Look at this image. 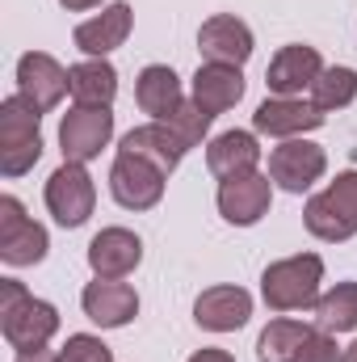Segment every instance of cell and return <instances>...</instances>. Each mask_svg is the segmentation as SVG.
<instances>
[{
  "label": "cell",
  "mask_w": 357,
  "mask_h": 362,
  "mask_svg": "<svg viewBox=\"0 0 357 362\" xmlns=\"http://www.w3.org/2000/svg\"><path fill=\"white\" fill-rule=\"evenodd\" d=\"M0 333L17 354L47 350L59 333V308L30 295L17 278H0Z\"/></svg>",
  "instance_id": "obj_1"
},
{
  "label": "cell",
  "mask_w": 357,
  "mask_h": 362,
  "mask_svg": "<svg viewBox=\"0 0 357 362\" xmlns=\"http://www.w3.org/2000/svg\"><path fill=\"white\" fill-rule=\"evenodd\" d=\"M303 228L324 245H345L357 236V169H345L303 206Z\"/></svg>",
  "instance_id": "obj_2"
},
{
  "label": "cell",
  "mask_w": 357,
  "mask_h": 362,
  "mask_svg": "<svg viewBox=\"0 0 357 362\" xmlns=\"http://www.w3.org/2000/svg\"><path fill=\"white\" fill-rule=\"evenodd\" d=\"M320 282H324V257L320 253H294L265 266L261 274V299L269 312H307L320 303Z\"/></svg>",
  "instance_id": "obj_3"
},
{
  "label": "cell",
  "mask_w": 357,
  "mask_h": 362,
  "mask_svg": "<svg viewBox=\"0 0 357 362\" xmlns=\"http://www.w3.org/2000/svg\"><path fill=\"white\" fill-rule=\"evenodd\" d=\"M42 114L17 93L0 101V173L25 177L42 160Z\"/></svg>",
  "instance_id": "obj_4"
},
{
  "label": "cell",
  "mask_w": 357,
  "mask_h": 362,
  "mask_svg": "<svg viewBox=\"0 0 357 362\" xmlns=\"http://www.w3.org/2000/svg\"><path fill=\"white\" fill-rule=\"evenodd\" d=\"M42 198H47V211H51V219L59 223V228H85L92 215V206H97V185H92L89 169L85 165H72V160H63L51 177H47V189H42Z\"/></svg>",
  "instance_id": "obj_5"
},
{
  "label": "cell",
  "mask_w": 357,
  "mask_h": 362,
  "mask_svg": "<svg viewBox=\"0 0 357 362\" xmlns=\"http://www.w3.org/2000/svg\"><path fill=\"white\" fill-rule=\"evenodd\" d=\"M47 253H51L47 228L34 223L13 194H4L0 198V262L13 270H25V266H38Z\"/></svg>",
  "instance_id": "obj_6"
},
{
  "label": "cell",
  "mask_w": 357,
  "mask_h": 362,
  "mask_svg": "<svg viewBox=\"0 0 357 362\" xmlns=\"http://www.w3.org/2000/svg\"><path fill=\"white\" fill-rule=\"evenodd\" d=\"M114 139V110L109 105H72L59 122V152L72 165H89Z\"/></svg>",
  "instance_id": "obj_7"
},
{
  "label": "cell",
  "mask_w": 357,
  "mask_h": 362,
  "mask_svg": "<svg viewBox=\"0 0 357 362\" xmlns=\"http://www.w3.org/2000/svg\"><path fill=\"white\" fill-rule=\"evenodd\" d=\"M328 173V152L311 139H282L269 152V181L286 194H307L315 181Z\"/></svg>",
  "instance_id": "obj_8"
},
{
  "label": "cell",
  "mask_w": 357,
  "mask_h": 362,
  "mask_svg": "<svg viewBox=\"0 0 357 362\" xmlns=\"http://www.w3.org/2000/svg\"><path fill=\"white\" fill-rule=\"evenodd\" d=\"M164 181H169V173H160L156 165L126 156V152H118L109 165V194L126 211H152L164 198Z\"/></svg>",
  "instance_id": "obj_9"
},
{
  "label": "cell",
  "mask_w": 357,
  "mask_h": 362,
  "mask_svg": "<svg viewBox=\"0 0 357 362\" xmlns=\"http://www.w3.org/2000/svg\"><path fill=\"white\" fill-rule=\"evenodd\" d=\"M324 110L307 97H265L253 114V131L269 139H303L324 127Z\"/></svg>",
  "instance_id": "obj_10"
},
{
  "label": "cell",
  "mask_w": 357,
  "mask_h": 362,
  "mask_svg": "<svg viewBox=\"0 0 357 362\" xmlns=\"http://www.w3.org/2000/svg\"><path fill=\"white\" fill-rule=\"evenodd\" d=\"M198 51L206 64H227V68H244L257 51V38L248 30V21H240L236 13H214L202 21L198 30Z\"/></svg>",
  "instance_id": "obj_11"
},
{
  "label": "cell",
  "mask_w": 357,
  "mask_h": 362,
  "mask_svg": "<svg viewBox=\"0 0 357 362\" xmlns=\"http://www.w3.org/2000/svg\"><path fill=\"white\" fill-rule=\"evenodd\" d=\"M214 202H219V215L231 228H257L269 215V206H273V181L261 169L257 173H244V177L219 181Z\"/></svg>",
  "instance_id": "obj_12"
},
{
  "label": "cell",
  "mask_w": 357,
  "mask_h": 362,
  "mask_svg": "<svg viewBox=\"0 0 357 362\" xmlns=\"http://www.w3.org/2000/svg\"><path fill=\"white\" fill-rule=\"evenodd\" d=\"M63 93H68V68H63L55 55H47V51H25V55L17 59V97L30 101L38 114L55 110V105L63 101Z\"/></svg>",
  "instance_id": "obj_13"
},
{
  "label": "cell",
  "mask_w": 357,
  "mask_h": 362,
  "mask_svg": "<svg viewBox=\"0 0 357 362\" xmlns=\"http://www.w3.org/2000/svg\"><path fill=\"white\" fill-rule=\"evenodd\" d=\"M253 320V295L236 282H219V286H206L198 299H193V325L206 329V333H236Z\"/></svg>",
  "instance_id": "obj_14"
},
{
  "label": "cell",
  "mask_w": 357,
  "mask_h": 362,
  "mask_svg": "<svg viewBox=\"0 0 357 362\" xmlns=\"http://www.w3.org/2000/svg\"><path fill=\"white\" fill-rule=\"evenodd\" d=\"M80 308L97 329H126L139 316V291L122 278H92L80 291Z\"/></svg>",
  "instance_id": "obj_15"
},
{
  "label": "cell",
  "mask_w": 357,
  "mask_h": 362,
  "mask_svg": "<svg viewBox=\"0 0 357 362\" xmlns=\"http://www.w3.org/2000/svg\"><path fill=\"white\" fill-rule=\"evenodd\" d=\"M320 72H324L320 51L307 47V42H290V47H282V51L269 59L265 85H269L273 97H303V93L320 81Z\"/></svg>",
  "instance_id": "obj_16"
},
{
  "label": "cell",
  "mask_w": 357,
  "mask_h": 362,
  "mask_svg": "<svg viewBox=\"0 0 357 362\" xmlns=\"http://www.w3.org/2000/svg\"><path fill=\"white\" fill-rule=\"evenodd\" d=\"M131 25H135V8H131L126 0H118V4H105L97 17L80 21V25L72 30V42H76L89 59H105L109 51L126 47Z\"/></svg>",
  "instance_id": "obj_17"
},
{
  "label": "cell",
  "mask_w": 357,
  "mask_h": 362,
  "mask_svg": "<svg viewBox=\"0 0 357 362\" xmlns=\"http://www.w3.org/2000/svg\"><path fill=\"white\" fill-rule=\"evenodd\" d=\"M89 270L92 278H126L143 262V240L131 228H101L89 240Z\"/></svg>",
  "instance_id": "obj_18"
},
{
  "label": "cell",
  "mask_w": 357,
  "mask_h": 362,
  "mask_svg": "<svg viewBox=\"0 0 357 362\" xmlns=\"http://www.w3.org/2000/svg\"><path fill=\"white\" fill-rule=\"evenodd\" d=\"M118 152L139 156V160H147V165H156L160 173H169V177H173L189 148L177 139V131H173L169 122H143V127H131V131L122 135Z\"/></svg>",
  "instance_id": "obj_19"
},
{
  "label": "cell",
  "mask_w": 357,
  "mask_h": 362,
  "mask_svg": "<svg viewBox=\"0 0 357 362\" xmlns=\"http://www.w3.org/2000/svg\"><path fill=\"white\" fill-rule=\"evenodd\" d=\"M261 165V144L257 131H223L206 144V169L214 181H231L244 173H257Z\"/></svg>",
  "instance_id": "obj_20"
},
{
  "label": "cell",
  "mask_w": 357,
  "mask_h": 362,
  "mask_svg": "<svg viewBox=\"0 0 357 362\" xmlns=\"http://www.w3.org/2000/svg\"><path fill=\"white\" fill-rule=\"evenodd\" d=\"M244 72L240 68H227V64H202L198 72H193V89L189 97L210 114V118H219V114H227L231 105H240L244 101Z\"/></svg>",
  "instance_id": "obj_21"
},
{
  "label": "cell",
  "mask_w": 357,
  "mask_h": 362,
  "mask_svg": "<svg viewBox=\"0 0 357 362\" xmlns=\"http://www.w3.org/2000/svg\"><path fill=\"white\" fill-rule=\"evenodd\" d=\"M135 101H139L143 114H152V122H164L181 101H185L181 76L169 64H147V68L139 72V81H135Z\"/></svg>",
  "instance_id": "obj_22"
},
{
  "label": "cell",
  "mask_w": 357,
  "mask_h": 362,
  "mask_svg": "<svg viewBox=\"0 0 357 362\" xmlns=\"http://www.w3.org/2000/svg\"><path fill=\"white\" fill-rule=\"evenodd\" d=\"M68 93L76 97V105H114L118 68L109 59H80L68 68Z\"/></svg>",
  "instance_id": "obj_23"
},
{
  "label": "cell",
  "mask_w": 357,
  "mask_h": 362,
  "mask_svg": "<svg viewBox=\"0 0 357 362\" xmlns=\"http://www.w3.org/2000/svg\"><path fill=\"white\" fill-rule=\"evenodd\" d=\"M315 325H303V320H290V316H277L269 320L257 337V358L261 362H298L303 358V346L311 341Z\"/></svg>",
  "instance_id": "obj_24"
},
{
  "label": "cell",
  "mask_w": 357,
  "mask_h": 362,
  "mask_svg": "<svg viewBox=\"0 0 357 362\" xmlns=\"http://www.w3.org/2000/svg\"><path fill=\"white\" fill-rule=\"evenodd\" d=\"M315 312V329L324 333H353L357 329V282H337L332 291L320 295V303L311 308Z\"/></svg>",
  "instance_id": "obj_25"
},
{
  "label": "cell",
  "mask_w": 357,
  "mask_h": 362,
  "mask_svg": "<svg viewBox=\"0 0 357 362\" xmlns=\"http://www.w3.org/2000/svg\"><path fill=\"white\" fill-rule=\"evenodd\" d=\"M311 101H315L324 114H332V110H349V105L357 101V72L353 68H345V64L324 68L320 81L311 85Z\"/></svg>",
  "instance_id": "obj_26"
},
{
  "label": "cell",
  "mask_w": 357,
  "mask_h": 362,
  "mask_svg": "<svg viewBox=\"0 0 357 362\" xmlns=\"http://www.w3.org/2000/svg\"><path fill=\"white\" fill-rule=\"evenodd\" d=\"M164 122L177 131V139L185 144V148H198V144L206 139V131H210V122H214V118H210V114H206V110H202L193 97H185L177 110L164 118Z\"/></svg>",
  "instance_id": "obj_27"
},
{
  "label": "cell",
  "mask_w": 357,
  "mask_h": 362,
  "mask_svg": "<svg viewBox=\"0 0 357 362\" xmlns=\"http://www.w3.org/2000/svg\"><path fill=\"white\" fill-rule=\"evenodd\" d=\"M59 358L63 362H114V350H109L101 337H92V333H72V337L63 341Z\"/></svg>",
  "instance_id": "obj_28"
},
{
  "label": "cell",
  "mask_w": 357,
  "mask_h": 362,
  "mask_svg": "<svg viewBox=\"0 0 357 362\" xmlns=\"http://www.w3.org/2000/svg\"><path fill=\"white\" fill-rule=\"evenodd\" d=\"M298 362H341V346H337V337L324 333V329H315L311 341L303 346V358Z\"/></svg>",
  "instance_id": "obj_29"
},
{
  "label": "cell",
  "mask_w": 357,
  "mask_h": 362,
  "mask_svg": "<svg viewBox=\"0 0 357 362\" xmlns=\"http://www.w3.org/2000/svg\"><path fill=\"white\" fill-rule=\"evenodd\" d=\"M189 362H236L227 350H219V346H202L198 354H189Z\"/></svg>",
  "instance_id": "obj_30"
},
{
  "label": "cell",
  "mask_w": 357,
  "mask_h": 362,
  "mask_svg": "<svg viewBox=\"0 0 357 362\" xmlns=\"http://www.w3.org/2000/svg\"><path fill=\"white\" fill-rule=\"evenodd\" d=\"M17 362H63V358H59V350H25V354H17Z\"/></svg>",
  "instance_id": "obj_31"
},
{
  "label": "cell",
  "mask_w": 357,
  "mask_h": 362,
  "mask_svg": "<svg viewBox=\"0 0 357 362\" xmlns=\"http://www.w3.org/2000/svg\"><path fill=\"white\" fill-rule=\"evenodd\" d=\"M59 4H63L68 13H89V8H97V4H101V0H59Z\"/></svg>",
  "instance_id": "obj_32"
},
{
  "label": "cell",
  "mask_w": 357,
  "mask_h": 362,
  "mask_svg": "<svg viewBox=\"0 0 357 362\" xmlns=\"http://www.w3.org/2000/svg\"><path fill=\"white\" fill-rule=\"evenodd\" d=\"M341 362H357V341H353V346H345V350H341Z\"/></svg>",
  "instance_id": "obj_33"
}]
</instances>
